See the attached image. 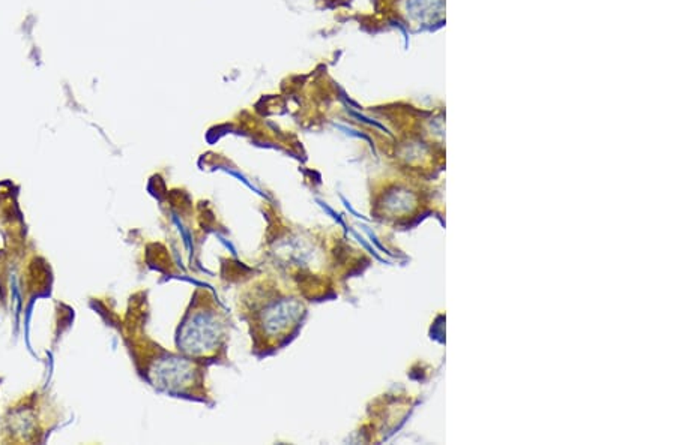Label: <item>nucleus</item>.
Here are the masks:
<instances>
[{
  "instance_id": "obj_1",
  "label": "nucleus",
  "mask_w": 676,
  "mask_h": 445,
  "mask_svg": "<svg viewBox=\"0 0 676 445\" xmlns=\"http://www.w3.org/2000/svg\"><path fill=\"white\" fill-rule=\"evenodd\" d=\"M242 317L250 326L255 348L268 351L295 333L305 317V305L289 288L259 282L242 300Z\"/></svg>"
},
{
  "instance_id": "obj_2",
  "label": "nucleus",
  "mask_w": 676,
  "mask_h": 445,
  "mask_svg": "<svg viewBox=\"0 0 676 445\" xmlns=\"http://www.w3.org/2000/svg\"><path fill=\"white\" fill-rule=\"evenodd\" d=\"M229 323L224 312L214 300H194L179 328L177 345L193 358H214L225 346Z\"/></svg>"
}]
</instances>
